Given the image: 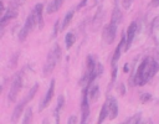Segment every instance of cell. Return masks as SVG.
I'll list each match as a JSON object with an SVG mask.
<instances>
[{"instance_id": "29", "label": "cell", "mask_w": 159, "mask_h": 124, "mask_svg": "<svg viewBox=\"0 0 159 124\" xmlns=\"http://www.w3.org/2000/svg\"><path fill=\"white\" fill-rule=\"evenodd\" d=\"M42 124H48V122H47V119H43V122H42Z\"/></svg>"}, {"instance_id": "25", "label": "cell", "mask_w": 159, "mask_h": 124, "mask_svg": "<svg viewBox=\"0 0 159 124\" xmlns=\"http://www.w3.org/2000/svg\"><path fill=\"white\" fill-rule=\"evenodd\" d=\"M118 92L120 93V95H123V94H124V86H123L122 83H120V84H119V87H118Z\"/></svg>"}, {"instance_id": "3", "label": "cell", "mask_w": 159, "mask_h": 124, "mask_svg": "<svg viewBox=\"0 0 159 124\" xmlns=\"http://www.w3.org/2000/svg\"><path fill=\"white\" fill-rule=\"evenodd\" d=\"M60 60H61V47L58 43H55L47 55V58H46V62L43 66V74L50 76L53 72V69Z\"/></svg>"}, {"instance_id": "16", "label": "cell", "mask_w": 159, "mask_h": 124, "mask_svg": "<svg viewBox=\"0 0 159 124\" xmlns=\"http://www.w3.org/2000/svg\"><path fill=\"white\" fill-rule=\"evenodd\" d=\"M108 117H109L108 105H107V103H104V104L102 105V109H101V112H99V117H98L97 124H102V123L106 120V118H108Z\"/></svg>"}, {"instance_id": "15", "label": "cell", "mask_w": 159, "mask_h": 124, "mask_svg": "<svg viewBox=\"0 0 159 124\" xmlns=\"http://www.w3.org/2000/svg\"><path fill=\"white\" fill-rule=\"evenodd\" d=\"M98 95H99V88H98V86L97 84H91L88 87V98H89V100L94 102L98 98Z\"/></svg>"}, {"instance_id": "8", "label": "cell", "mask_w": 159, "mask_h": 124, "mask_svg": "<svg viewBox=\"0 0 159 124\" xmlns=\"http://www.w3.org/2000/svg\"><path fill=\"white\" fill-rule=\"evenodd\" d=\"M55 83H56L55 79H51L50 87H48V89H47V92H46V94H45L42 102L40 103V107H39V110H40V112L43 110V109L50 104V102H51V99H52V97H53V93H55Z\"/></svg>"}, {"instance_id": "30", "label": "cell", "mask_w": 159, "mask_h": 124, "mask_svg": "<svg viewBox=\"0 0 159 124\" xmlns=\"http://www.w3.org/2000/svg\"><path fill=\"white\" fill-rule=\"evenodd\" d=\"M147 124H153V122H152V120H149V122H148Z\"/></svg>"}, {"instance_id": "12", "label": "cell", "mask_w": 159, "mask_h": 124, "mask_svg": "<svg viewBox=\"0 0 159 124\" xmlns=\"http://www.w3.org/2000/svg\"><path fill=\"white\" fill-rule=\"evenodd\" d=\"M42 10H43V5H42V4H36L35 7H34V10L31 11V14H32V16H34V19H35V21H36V25H37L40 29H41L42 25H43Z\"/></svg>"}, {"instance_id": "21", "label": "cell", "mask_w": 159, "mask_h": 124, "mask_svg": "<svg viewBox=\"0 0 159 124\" xmlns=\"http://www.w3.org/2000/svg\"><path fill=\"white\" fill-rule=\"evenodd\" d=\"M149 100H152V94L144 93V94L140 95V102H142V103H147V102H149Z\"/></svg>"}, {"instance_id": "9", "label": "cell", "mask_w": 159, "mask_h": 124, "mask_svg": "<svg viewBox=\"0 0 159 124\" xmlns=\"http://www.w3.org/2000/svg\"><path fill=\"white\" fill-rule=\"evenodd\" d=\"M106 103H107V105H108V110H109V119H111V120L116 119L117 115H118V103H117L116 98L108 95Z\"/></svg>"}, {"instance_id": "4", "label": "cell", "mask_w": 159, "mask_h": 124, "mask_svg": "<svg viewBox=\"0 0 159 124\" xmlns=\"http://www.w3.org/2000/svg\"><path fill=\"white\" fill-rule=\"evenodd\" d=\"M24 76H22V71H19L14 78H12V82H11V86H10V91H9V94H7V99L9 102H15L21 88H22V83H24Z\"/></svg>"}, {"instance_id": "6", "label": "cell", "mask_w": 159, "mask_h": 124, "mask_svg": "<svg viewBox=\"0 0 159 124\" xmlns=\"http://www.w3.org/2000/svg\"><path fill=\"white\" fill-rule=\"evenodd\" d=\"M16 15H17V0H14V2L11 4V6H10V7L6 10V12L1 16V21H0L1 27L4 29V27H5V24H6L7 21H10L11 19H14Z\"/></svg>"}, {"instance_id": "24", "label": "cell", "mask_w": 159, "mask_h": 124, "mask_svg": "<svg viewBox=\"0 0 159 124\" xmlns=\"http://www.w3.org/2000/svg\"><path fill=\"white\" fill-rule=\"evenodd\" d=\"M58 24H60V21L57 20V21H56V24H55V31H53V37H55V36H56V33L58 32Z\"/></svg>"}, {"instance_id": "17", "label": "cell", "mask_w": 159, "mask_h": 124, "mask_svg": "<svg viewBox=\"0 0 159 124\" xmlns=\"http://www.w3.org/2000/svg\"><path fill=\"white\" fill-rule=\"evenodd\" d=\"M73 14H75V10H70V11H67V12H66V15H65V17H63V21H62V26H61V30H60V31L65 30V29L70 25V22L72 21Z\"/></svg>"}, {"instance_id": "19", "label": "cell", "mask_w": 159, "mask_h": 124, "mask_svg": "<svg viewBox=\"0 0 159 124\" xmlns=\"http://www.w3.org/2000/svg\"><path fill=\"white\" fill-rule=\"evenodd\" d=\"M31 123H32V109L31 108H27L25 110V114H24L22 124H31Z\"/></svg>"}, {"instance_id": "27", "label": "cell", "mask_w": 159, "mask_h": 124, "mask_svg": "<svg viewBox=\"0 0 159 124\" xmlns=\"http://www.w3.org/2000/svg\"><path fill=\"white\" fill-rule=\"evenodd\" d=\"M152 5L153 6H159V0H152Z\"/></svg>"}, {"instance_id": "31", "label": "cell", "mask_w": 159, "mask_h": 124, "mask_svg": "<svg viewBox=\"0 0 159 124\" xmlns=\"http://www.w3.org/2000/svg\"><path fill=\"white\" fill-rule=\"evenodd\" d=\"M138 124H143V123H140V122H139V123H138Z\"/></svg>"}, {"instance_id": "20", "label": "cell", "mask_w": 159, "mask_h": 124, "mask_svg": "<svg viewBox=\"0 0 159 124\" xmlns=\"http://www.w3.org/2000/svg\"><path fill=\"white\" fill-rule=\"evenodd\" d=\"M37 88H39V84H37V83H35V84L32 86V88L30 89V92L27 93V95H26L29 100H31V99L35 97V94H36V92H37Z\"/></svg>"}, {"instance_id": "2", "label": "cell", "mask_w": 159, "mask_h": 124, "mask_svg": "<svg viewBox=\"0 0 159 124\" xmlns=\"http://www.w3.org/2000/svg\"><path fill=\"white\" fill-rule=\"evenodd\" d=\"M120 20H122V12H120L119 7L116 5V7L113 10V14H112L111 22L104 27V31H103V38L108 45L114 41L116 35H117V29H118V25H119Z\"/></svg>"}, {"instance_id": "13", "label": "cell", "mask_w": 159, "mask_h": 124, "mask_svg": "<svg viewBox=\"0 0 159 124\" xmlns=\"http://www.w3.org/2000/svg\"><path fill=\"white\" fill-rule=\"evenodd\" d=\"M65 105V97L63 94H60V97L57 98V104H56V108L53 110V118H55V124H58L60 122V114L62 112V108Z\"/></svg>"}, {"instance_id": "5", "label": "cell", "mask_w": 159, "mask_h": 124, "mask_svg": "<svg viewBox=\"0 0 159 124\" xmlns=\"http://www.w3.org/2000/svg\"><path fill=\"white\" fill-rule=\"evenodd\" d=\"M34 26H36V21H35V19H34L32 14L30 12L29 16L26 17V21H25L24 26L21 27V30H20V32H19V41H20V42H24V41L27 38V36H29L30 32L32 31Z\"/></svg>"}, {"instance_id": "10", "label": "cell", "mask_w": 159, "mask_h": 124, "mask_svg": "<svg viewBox=\"0 0 159 124\" xmlns=\"http://www.w3.org/2000/svg\"><path fill=\"white\" fill-rule=\"evenodd\" d=\"M123 46L125 47V35H124V36H122L119 45L116 47V50H114V52H113V57H112V61H111V62H112V69L117 68V62H118V60H119V57H120V53H122Z\"/></svg>"}, {"instance_id": "14", "label": "cell", "mask_w": 159, "mask_h": 124, "mask_svg": "<svg viewBox=\"0 0 159 124\" xmlns=\"http://www.w3.org/2000/svg\"><path fill=\"white\" fill-rule=\"evenodd\" d=\"M63 1H65V0H52V1L47 5V7H46V12H47V14H53V12L58 11L60 7L62 6Z\"/></svg>"}, {"instance_id": "26", "label": "cell", "mask_w": 159, "mask_h": 124, "mask_svg": "<svg viewBox=\"0 0 159 124\" xmlns=\"http://www.w3.org/2000/svg\"><path fill=\"white\" fill-rule=\"evenodd\" d=\"M86 2H87V0H82V1H81V2L78 4V6H77L76 9H81V7H83V6L86 5Z\"/></svg>"}, {"instance_id": "7", "label": "cell", "mask_w": 159, "mask_h": 124, "mask_svg": "<svg viewBox=\"0 0 159 124\" xmlns=\"http://www.w3.org/2000/svg\"><path fill=\"white\" fill-rule=\"evenodd\" d=\"M137 29H138V25L135 21L130 22V25L128 26L127 29V33H125V47H124V51H128L129 47L132 46V42L134 40V36L137 33Z\"/></svg>"}, {"instance_id": "18", "label": "cell", "mask_w": 159, "mask_h": 124, "mask_svg": "<svg viewBox=\"0 0 159 124\" xmlns=\"http://www.w3.org/2000/svg\"><path fill=\"white\" fill-rule=\"evenodd\" d=\"M75 41H76V37H75V35H73L72 32H68V33L66 35V37H65V43H66V48H71V47L73 46Z\"/></svg>"}, {"instance_id": "11", "label": "cell", "mask_w": 159, "mask_h": 124, "mask_svg": "<svg viewBox=\"0 0 159 124\" xmlns=\"http://www.w3.org/2000/svg\"><path fill=\"white\" fill-rule=\"evenodd\" d=\"M29 102H30V100L27 99V97H25V98L15 107V109H14V112H12V115H11V122H12V124H15V123L20 119V115L22 114V110H24L25 105H26Z\"/></svg>"}, {"instance_id": "28", "label": "cell", "mask_w": 159, "mask_h": 124, "mask_svg": "<svg viewBox=\"0 0 159 124\" xmlns=\"http://www.w3.org/2000/svg\"><path fill=\"white\" fill-rule=\"evenodd\" d=\"M123 71H124V72H128V64H125V66H124V68H123Z\"/></svg>"}, {"instance_id": "23", "label": "cell", "mask_w": 159, "mask_h": 124, "mask_svg": "<svg viewBox=\"0 0 159 124\" xmlns=\"http://www.w3.org/2000/svg\"><path fill=\"white\" fill-rule=\"evenodd\" d=\"M132 1H133V0H123V6H124L125 9H129L130 5H132Z\"/></svg>"}, {"instance_id": "1", "label": "cell", "mask_w": 159, "mask_h": 124, "mask_svg": "<svg viewBox=\"0 0 159 124\" xmlns=\"http://www.w3.org/2000/svg\"><path fill=\"white\" fill-rule=\"evenodd\" d=\"M158 71V62L150 57H145L137 68L135 74L133 76V82L135 86H144Z\"/></svg>"}, {"instance_id": "22", "label": "cell", "mask_w": 159, "mask_h": 124, "mask_svg": "<svg viewBox=\"0 0 159 124\" xmlns=\"http://www.w3.org/2000/svg\"><path fill=\"white\" fill-rule=\"evenodd\" d=\"M77 123H78L77 115H71V117L68 118V120H67V124H77Z\"/></svg>"}]
</instances>
